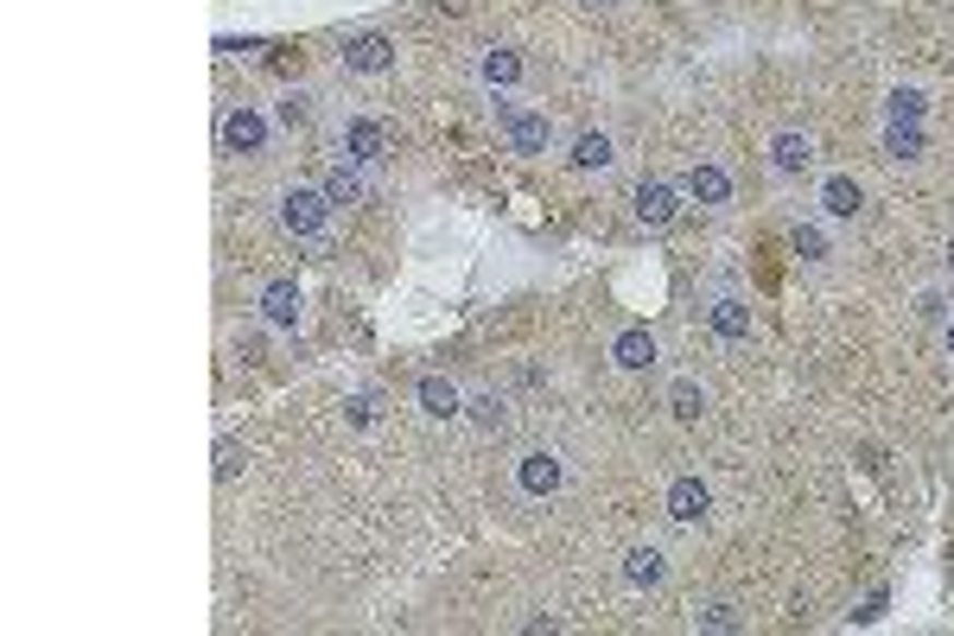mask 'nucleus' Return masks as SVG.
I'll use <instances>...</instances> for the list:
<instances>
[{"label": "nucleus", "mask_w": 954, "mask_h": 636, "mask_svg": "<svg viewBox=\"0 0 954 636\" xmlns=\"http://www.w3.org/2000/svg\"><path fill=\"white\" fill-rule=\"evenodd\" d=\"M331 211H337V204H331L319 185H287V191H281V211H274V217H281V229H287V236H299V242H325Z\"/></svg>", "instance_id": "f257e3e1"}, {"label": "nucleus", "mask_w": 954, "mask_h": 636, "mask_svg": "<svg viewBox=\"0 0 954 636\" xmlns=\"http://www.w3.org/2000/svg\"><path fill=\"white\" fill-rule=\"evenodd\" d=\"M331 159H350V166L375 172V166L389 159V128H382V121H369V115H350V121L337 128V153H331Z\"/></svg>", "instance_id": "f03ea898"}, {"label": "nucleus", "mask_w": 954, "mask_h": 636, "mask_svg": "<svg viewBox=\"0 0 954 636\" xmlns=\"http://www.w3.org/2000/svg\"><path fill=\"white\" fill-rule=\"evenodd\" d=\"M497 121H503V141H510V153H548L553 147V121L541 109H515L510 96H497Z\"/></svg>", "instance_id": "7ed1b4c3"}, {"label": "nucleus", "mask_w": 954, "mask_h": 636, "mask_svg": "<svg viewBox=\"0 0 954 636\" xmlns=\"http://www.w3.org/2000/svg\"><path fill=\"white\" fill-rule=\"evenodd\" d=\"M515 484H522V496H535V503L560 496V484H567L560 452H553V446H528L522 458H515Z\"/></svg>", "instance_id": "20e7f679"}, {"label": "nucleus", "mask_w": 954, "mask_h": 636, "mask_svg": "<svg viewBox=\"0 0 954 636\" xmlns=\"http://www.w3.org/2000/svg\"><path fill=\"white\" fill-rule=\"evenodd\" d=\"M267 115L255 109V103H236V109H223V121H217V147L223 153H261L267 147Z\"/></svg>", "instance_id": "39448f33"}, {"label": "nucleus", "mask_w": 954, "mask_h": 636, "mask_svg": "<svg viewBox=\"0 0 954 636\" xmlns=\"http://www.w3.org/2000/svg\"><path fill=\"white\" fill-rule=\"evenodd\" d=\"M255 312H261V325H267V332H281V337H294L299 325H306V300H299L294 280H267V287H261V300H255Z\"/></svg>", "instance_id": "423d86ee"}, {"label": "nucleus", "mask_w": 954, "mask_h": 636, "mask_svg": "<svg viewBox=\"0 0 954 636\" xmlns=\"http://www.w3.org/2000/svg\"><path fill=\"white\" fill-rule=\"evenodd\" d=\"M681 197H688V191L668 185V179H643V185H636V224L643 229H675L681 224Z\"/></svg>", "instance_id": "0eeeda50"}, {"label": "nucleus", "mask_w": 954, "mask_h": 636, "mask_svg": "<svg viewBox=\"0 0 954 636\" xmlns=\"http://www.w3.org/2000/svg\"><path fill=\"white\" fill-rule=\"evenodd\" d=\"M337 58H344V71H357V76H382V71H395V38L389 33H350Z\"/></svg>", "instance_id": "6e6552de"}, {"label": "nucleus", "mask_w": 954, "mask_h": 636, "mask_svg": "<svg viewBox=\"0 0 954 636\" xmlns=\"http://www.w3.org/2000/svg\"><path fill=\"white\" fill-rule=\"evenodd\" d=\"M859 211H866V185H859L852 172H827V179H821V217L852 224Z\"/></svg>", "instance_id": "1a4fd4ad"}, {"label": "nucleus", "mask_w": 954, "mask_h": 636, "mask_svg": "<svg viewBox=\"0 0 954 636\" xmlns=\"http://www.w3.org/2000/svg\"><path fill=\"white\" fill-rule=\"evenodd\" d=\"M706 516H713V490L700 484V478H675V484H668V523L700 528Z\"/></svg>", "instance_id": "9d476101"}, {"label": "nucleus", "mask_w": 954, "mask_h": 636, "mask_svg": "<svg viewBox=\"0 0 954 636\" xmlns=\"http://www.w3.org/2000/svg\"><path fill=\"white\" fill-rule=\"evenodd\" d=\"M681 191H688L694 204H706V211H719V204L732 197V172H726V166H713V159H694V166H688V179H681Z\"/></svg>", "instance_id": "9b49d317"}, {"label": "nucleus", "mask_w": 954, "mask_h": 636, "mask_svg": "<svg viewBox=\"0 0 954 636\" xmlns=\"http://www.w3.org/2000/svg\"><path fill=\"white\" fill-rule=\"evenodd\" d=\"M771 172L776 179H802V172H814V141L796 134V128H783V134L771 141Z\"/></svg>", "instance_id": "f8f14e48"}, {"label": "nucleus", "mask_w": 954, "mask_h": 636, "mask_svg": "<svg viewBox=\"0 0 954 636\" xmlns=\"http://www.w3.org/2000/svg\"><path fill=\"white\" fill-rule=\"evenodd\" d=\"M661 579H668V554H661L656 541H636L624 554V586L630 592H656Z\"/></svg>", "instance_id": "ddd939ff"}, {"label": "nucleus", "mask_w": 954, "mask_h": 636, "mask_svg": "<svg viewBox=\"0 0 954 636\" xmlns=\"http://www.w3.org/2000/svg\"><path fill=\"white\" fill-rule=\"evenodd\" d=\"M414 401H420V413H427V420H458V413H465V388H458V382H445V375H420Z\"/></svg>", "instance_id": "4468645a"}, {"label": "nucleus", "mask_w": 954, "mask_h": 636, "mask_svg": "<svg viewBox=\"0 0 954 636\" xmlns=\"http://www.w3.org/2000/svg\"><path fill=\"white\" fill-rule=\"evenodd\" d=\"M319 191H325L331 204H363V197H369V172H363V166H350V159H331L325 179H319Z\"/></svg>", "instance_id": "2eb2a0df"}, {"label": "nucleus", "mask_w": 954, "mask_h": 636, "mask_svg": "<svg viewBox=\"0 0 954 636\" xmlns=\"http://www.w3.org/2000/svg\"><path fill=\"white\" fill-rule=\"evenodd\" d=\"M706 319H713V332L726 337V344H744L751 337V300L744 293H719V300L706 305Z\"/></svg>", "instance_id": "dca6fc26"}, {"label": "nucleus", "mask_w": 954, "mask_h": 636, "mask_svg": "<svg viewBox=\"0 0 954 636\" xmlns=\"http://www.w3.org/2000/svg\"><path fill=\"white\" fill-rule=\"evenodd\" d=\"M611 363L630 370V375L649 370V363H656V337H649V332H618V337H611Z\"/></svg>", "instance_id": "f3484780"}, {"label": "nucleus", "mask_w": 954, "mask_h": 636, "mask_svg": "<svg viewBox=\"0 0 954 636\" xmlns=\"http://www.w3.org/2000/svg\"><path fill=\"white\" fill-rule=\"evenodd\" d=\"M477 76H484L490 89H510L515 76H522V51H510V45H490V51L477 58Z\"/></svg>", "instance_id": "a211bd4d"}, {"label": "nucleus", "mask_w": 954, "mask_h": 636, "mask_svg": "<svg viewBox=\"0 0 954 636\" xmlns=\"http://www.w3.org/2000/svg\"><path fill=\"white\" fill-rule=\"evenodd\" d=\"M668 413H675L681 427H694L700 413H706V388H700L694 375H675V382H668Z\"/></svg>", "instance_id": "6ab92c4d"}, {"label": "nucleus", "mask_w": 954, "mask_h": 636, "mask_svg": "<svg viewBox=\"0 0 954 636\" xmlns=\"http://www.w3.org/2000/svg\"><path fill=\"white\" fill-rule=\"evenodd\" d=\"M573 166H580V172H611V166H618L611 134H598V128H592V134H580V141H573Z\"/></svg>", "instance_id": "aec40b11"}, {"label": "nucleus", "mask_w": 954, "mask_h": 636, "mask_svg": "<svg viewBox=\"0 0 954 636\" xmlns=\"http://www.w3.org/2000/svg\"><path fill=\"white\" fill-rule=\"evenodd\" d=\"M922 115H929V96H922V89H910V83L884 96V121H897V128H922Z\"/></svg>", "instance_id": "412c9836"}, {"label": "nucleus", "mask_w": 954, "mask_h": 636, "mask_svg": "<svg viewBox=\"0 0 954 636\" xmlns=\"http://www.w3.org/2000/svg\"><path fill=\"white\" fill-rule=\"evenodd\" d=\"M465 413H472L477 427H510V401H503L497 388H477V395H465Z\"/></svg>", "instance_id": "4be33fe9"}, {"label": "nucleus", "mask_w": 954, "mask_h": 636, "mask_svg": "<svg viewBox=\"0 0 954 636\" xmlns=\"http://www.w3.org/2000/svg\"><path fill=\"white\" fill-rule=\"evenodd\" d=\"M884 153H891L897 166L922 159V128H897V121H884Z\"/></svg>", "instance_id": "5701e85b"}, {"label": "nucleus", "mask_w": 954, "mask_h": 636, "mask_svg": "<svg viewBox=\"0 0 954 636\" xmlns=\"http://www.w3.org/2000/svg\"><path fill=\"white\" fill-rule=\"evenodd\" d=\"M306 115H312V103H306L299 89H287V96L274 103V128H287V134H294V128H306Z\"/></svg>", "instance_id": "b1692460"}, {"label": "nucleus", "mask_w": 954, "mask_h": 636, "mask_svg": "<svg viewBox=\"0 0 954 636\" xmlns=\"http://www.w3.org/2000/svg\"><path fill=\"white\" fill-rule=\"evenodd\" d=\"M789 249L802 255V262H827V236L814 224H796V236H789Z\"/></svg>", "instance_id": "393cba45"}, {"label": "nucleus", "mask_w": 954, "mask_h": 636, "mask_svg": "<svg viewBox=\"0 0 954 636\" xmlns=\"http://www.w3.org/2000/svg\"><path fill=\"white\" fill-rule=\"evenodd\" d=\"M242 465H249V446L242 440H217V484H229Z\"/></svg>", "instance_id": "a878e982"}, {"label": "nucleus", "mask_w": 954, "mask_h": 636, "mask_svg": "<svg viewBox=\"0 0 954 636\" xmlns=\"http://www.w3.org/2000/svg\"><path fill=\"white\" fill-rule=\"evenodd\" d=\"M694 631H744V617H738V604H706L694 617Z\"/></svg>", "instance_id": "bb28decb"}, {"label": "nucleus", "mask_w": 954, "mask_h": 636, "mask_svg": "<svg viewBox=\"0 0 954 636\" xmlns=\"http://www.w3.org/2000/svg\"><path fill=\"white\" fill-rule=\"evenodd\" d=\"M344 420H350V427H369V420H375V401H369V395H350V401H344Z\"/></svg>", "instance_id": "cd10ccee"}, {"label": "nucleus", "mask_w": 954, "mask_h": 636, "mask_svg": "<svg viewBox=\"0 0 954 636\" xmlns=\"http://www.w3.org/2000/svg\"><path fill=\"white\" fill-rule=\"evenodd\" d=\"M917 312H922V319H942V293L929 287V293H922V300H917Z\"/></svg>", "instance_id": "c85d7f7f"}, {"label": "nucleus", "mask_w": 954, "mask_h": 636, "mask_svg": "<svg viewBox=\"0 0 954 636\" xmlns=\"http://www.w3.org/2000/svg\"><path fill=\"white\" fill-rule=\"evenodd\" d=\"M942 267H949V280H954V236H949V249H942Z\"/></svg>", "instance_id": "c756f323"}, {"label": "nucleus", "mask_w": 954, "mask_h": 636, "mask_svg": "<svg viewBox=\"0 0 954 636\" xmlns=\"http://www.w3.org/2000/svg\"><path fill=\"white\" fill-rule=\"evenodd\" d=\"M942 344H949V357H954V319H949V325H942Z\"/></svg>", "instance_id": "7c9ffc66"}, {"label": "nucleus", "mask_w": 954, "mask_h": 636, "mask_svg": "<svg viewBox=\"0 0 954 636\" xmlns=\"http://www.w3.org/2000/svg\"><path fill=\"white\" fill-rule=\"evenodd\" d=\"M586 7H611V0H586Z\"/></svg>", "instance_id": "2f4dec72"}]
</instances>
